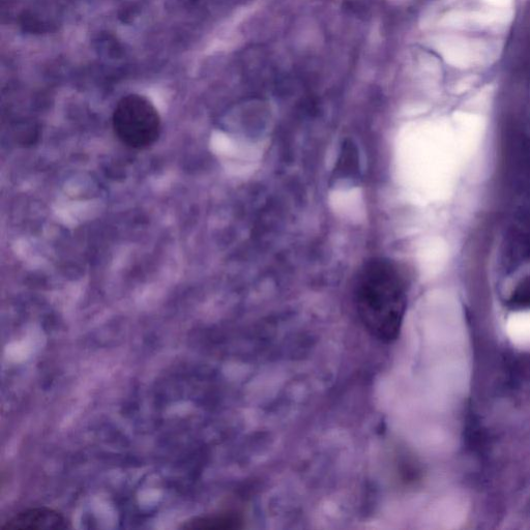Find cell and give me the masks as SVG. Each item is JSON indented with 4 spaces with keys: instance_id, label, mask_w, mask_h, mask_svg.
Listing matches in <instances>:
<instances>
[{
    "instance_id": "obj_3",
    "label": "cell",
    "mask_w": 530,
    "mask_h": 530,
    "mask_svg": "<svg viewBox=\"0 0 530 530\" xmlns=\"http://www.w3.org/2000/svg\"><path fill=\"white\" fill-rule=\"evenodd\" d=\"M69 519L62 513L49 508H35L22 511L3 525V529H68Z\"/></svg>"
},
{
    "instance_id": "obj_5",
    "label": "cell",
    "mask_w": 530,
    "mask_h": 530,
    "mask_svg": "<svg viewBox=\"0 0 530 530\" xmlns=\"http://www.w3.org/2000/svg\"><path fill=\"white\" fill-rule=\"evenodd\" d=\"M235 521L229 517H199L187 521L184 529L229 528Z\"/></svg>"
},
{
    "instance_id": "obj_2",
    "label": "cell",
    "mask_w": 530,
    "mask_h": 530,
    "mask_svg": "<svg viewBox=\"0 0 530 530\" xmlns=\"http://www.w3.org/2000/svg\"><path fill=\"white\" fill-rule=\"evenodd\" d=\"M112 127L117 138L126 146L144 150L159 139L161 116L149 99L130 94L117 102L112 114Z\"/></svg>"
},
{
    "instance_id": "obj_4",
    "label": "cell",
    "mask_w": 530,
    "mask_h": 530,
    "mask_svg": "<svg viewBox=\"0 0 530 530\" xmlns=\"http://www.w3.org/2000/svg\"><path fill=\"white\" fill-rule=\"evenodd\" d=\"M360 178V156L358 147L351 140H346L334 169L333 181L338 183H355Z\"/></svg>"
},
{
    "instance_id": "obj_1",
    "label": "cell",
    "mask_w": 530,
    "mask_h": 530,
    "mask_svg": "<svg viewBox=\"0 0 530 530\" xmlns=\"http://www.w3.org/2000/svg\"><path fill=\"white\" fill-rule=\"evenodd\" d=\"M356 306L366 330L390 343L401 331L407 306L406 290L395 265L373 258L362 268L356 284Z\"/></svg>"
}]
</instances>
